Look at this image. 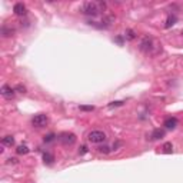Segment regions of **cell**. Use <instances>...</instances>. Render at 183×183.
Segmentation results:
<instances>
[{
  "label": "cell",
  "instance_id": "8992f818",
  "mask_svg": "<svg viewBox=\"0 0 183 183\" xmlns=\"http://www.w3.org/2000/svg\"><path fill=\"white\" fill-rule=\"evenodd\" d=\"M2 96L6 97V99H11V97L15 96V92L16 89H13L11 86H9V85H4V86H2Z\"/></svg>",
  "mask_w": 183,
  "mask_h": 183
},
{
  "label": "cell",
  "instance_id": "5b68a950",
  "mask_svg": "<svg viewBox=\"0 0 183 183\" xmlns=\"http://www.w3.org/2000/svg\"><path fill=\"white\" fill-rule=\"evenodd\" d=\"M140 49H142L143 52H146V53H150V52H152V49H153V39L145 37L142 40V43H140Z\"/></svg>",
  "mask_w": 183,
  "mask_h": 183
},
{
  "label": "cell",
  "instance_id": "8fae6325",
  "mask_svg": "<svg viewBox=\"0 0 183 183\" xmlns=\"http://www.w3.org/2000/svg\"><path fill=\"white\" fill-rule=\"evenodd\" d=\"M2 143H3L4 146H13L15 145V137H13V136H4V137L2 139Z\"/></svg>",
  "mask_w": 183,
  "mask_h": 183
},
{
  "label": "cell",
  "instance_id": "7a4b0ae2",
  "mask_svg": "<svg viewBox=\"0 0 183 183\" xmlns=\"http://www.w3.org/2000/svg\"><path fill=\"white\" fill-rule=\"evenodd\" d=\"M87 139L92 143H103L106 140V133L102 130H92L87 136Z\"/></svg>",
  "mask_w": 183,
  "mask_h": 183
},
{
  "label": "cell",
  "instance_id": "9a60e30c",
  "mask_svg": "<svg viewBox=\"0 0 183 183\" xmlns=\"http://www.w3.org/2000/svg\"><path fill=\"white\" fill-rule=\"evenodd\" d=\"M124 36H126V39H129V40H133V39L136 37V34H135V32L133 30H126V33H124Z\"/></svg>",
  "mask_w": 183,
  "mask_h": 183
},
{
  "label": "cell",
  "instance_id": "277c9868",
  "mask_svg": "<svg viewBox=\"0 0 183 183\" xmlns=\"http://www.w3.org/2000/svg\"><path fill=\"white\" fill-rule=\"evenodd\" d=\"M59 140L63 145H73L75 143V140H76V136L73 135V133H69V132H64V133H62V135L59 136Z\"/></svg>",
  "mask_w": 183,
  "mask_h": 183
},
{
  "label": "cell",
  "instance_id": "ffe728a7",
  "mask_svg": "<svg viewBox=\"0 0 183 183\" xmlns=\"http://www.w3.org/2000/svg\"><path fill=\"white\" fill-rule=\"evenodd\" d=\"M16 90H20V93H24V92H26V87L24 86H17L16 87Z\"/></svg>",
  "mask_w": 183,
  "mask_h": 183
},
{
  "label": "cell",
  "instance_id": "5bb4252c",
  "mask_svg": "<svg viewBox=\"0 0 183 183\" xmlns=\"http://www.w3.org/2000/svg\"><path fill=\"white\" fill-rule=\"evenodd\" d=\"M162 149H163V153H172L173 146H172V143H169V142H168V143H164Z\"/></svg>",
  "mask_w": 183,
  "mask_h": 183
},
{
  "label": "cell",
  "instance_id": "7402d4cb",
  "mask_svg": "<svg viewBox=\"0 0 183 183\" xmlns=\"http://www.w3.org/2000/svg\"><path fill=\"white\" fill-rule=\"evenodd\" d=\"M182 33H183V30H182Z\"/></svg>",
  "mask_w": 183,
  "mask_h": 183
},
{
  "label": "cell",
  "instance_id": "6da1fadb",
  "mask_svg": "<svg viewBox=\"0 0 183 183\" xmlns=\"http://www.w3.org/2000/svg\"><path fill=\"white\" fill-rule=\"evenodd\" d=\"M106 9L105 2H86L82 6V13L87 16H99Z\"/></svg>",
  "mask_w": 183,
  "mask_h": 183
},
{
  "label": "cell",
  "instance_id": "44dd1931",
  "mask_svg": "<svg viewBox=\"0 0 183 183\" xmlns=\"http://www.w3.org/2000/svg\"><path fill=\"white\" fill-rule=\"evenodd\" d=\"M120 105H123V102H113L110 106H120Z\"/></svg>",
  "mask_w": 183,
  "mask_h": 183
},
{
  "label": "cell",
  "instance_id": "4fadbf2b",
  "mask_svg": "<svg viewBox=\"0 0 183 183\" xmlns=\"http://www.w3.org/2000/svg\"><path fill=\"white\" fill-rule=\"evenodd\" d=\"M16 152H17V155H26L27 152H29V149H27V146L20 145V146H17V149H16Z\"/></svg>",
  "mask_w": 183,
  "mask_h": 183
},
{
  "label": "cell",
  "instance_id": "3957f363",
  "mask_svg": "<svg viewBox=\"0 0 183 183\" xmlns=\"http://www.w3.org/2000/svg\"><path fill=\"white\" fill-rule=\"evenodd\" d=\"M47 122H49L47 116L43 115V113H39V115H36L33 119H32V123H33L34 127H43L47 124Z\"/></svg>",
  "mask_w": 183,
  "mask_h": 183
},
{
  "label": "cell",
  "instance_id": "d6986e66",
  "mask_svg": "<svg viewBox=\"0 0 183 183\" xmlns=\"http://www.w3.org/2000/svg\"><path fill=\"white\" fill-rule=\"evenodd\" d=\"M86 152H87V147H86V146H82V147H80V150H79V153H80V155H85Z\"/></svg>",
  "mask_w": 183,
  "mask_h": 183
},
{
  "label": "cell",
  "instance_id": "e0dca14e",
  "mask_svg": "<svg viewBox=\"0 0 183 183\" xmlns=\"http://www.w3.org/2000/svg\"><path fill=\"white\" fill-rule=\"evenodd\" d=\"M99 150H100L102 153H109V152H110L109 146H102V147H99Z\"/></svg>",
  "mask_w": 183,
  "mask_h": 183
},
{
  "label": "cell",
  "instance_id": "ac0fdd59",
  "mask_svg": "<svg viewBox=\"0 0 183 183\" xmlns=\"http://www.w3.org/2000/svg\"><path fill=\"white\" fill-rule=\"evenodd\" d=\"M93 109V106H80V110H87V112H92Z\"/></svg>",
  "mask_w": 183,
  "mask_h": 183
},
{
  "label": "cell",
  "instance_id": "30bf717a",
  "mask_svg": "<svg viewBox=\"0 0 183 183\" xmlns=\"http://www.w3.org/2000/svg\"><path fill=\"white\" fill-rule=\"evenodd\" d=\"M53 160H54V156H53L52 153H49V152L43 153V162H45L46 164H52Z\"/></svg>",
  "mask_w": 183,
  "mask_h": 183
},
{
  "label": "cell",
  "instance_id": "ba28073f",
  "mask_svg": "<svg viewBox=\"0 0 183 183\" xmlns=\"http://www.w3.org/2000/svg\"><path fill=\"white\" fill-rule=\"evenodd\" d=\"M163 126L166 127V129H175V127L177 126V119H176V117H168V119L164 120Z\"/></svg>",
  "mask_w": 183,
  "mask_h": 183
},
{
  "label": "cell",
  "instance_id": "9c48e42d",
  "mask_svg": "<svg viewBox=\"0 0 183 183\" xmlns=\"http://www.w3.org/2000/svg\"><path fill=\"white\" fill-rule=\"evenodd\" d=\"M164 136V130H162V129H155L153 132H152V135H150V139L152 140H159V139H162Z\"/></svg>",
  "mask_w": 183,
  "mask_h": 183
},
{
  "label": "cell",
  "instance_id": "2e32d148",
  "mask_svg": "<svg viewBox=\"0 0 183 183\" xmlns=\"http://www.w3.org/2000/svg\"><path fill=\"white\" fill-rule=\"evenodd\" d=\"M54 137H56V136L53 135V133H49V135L45 136V142L46 143H50V142H53V140H54Z\"/></svg>",
  "mask_w": 183,
  "mask_h": 183
},
{
  "label": "cell",
  "instance_id": "52a82bcc",
  "mask_svg": "<svg viewBox=\"0 0 183 183\" xmlns=\"http://www.w3.org/2000/svg\"><path fill=\"white\" fill-rule=\"evenodd\" d=\"M13 11H15V15L17 16H24L26 15V6L23 3H16L13 6Z\"/></svg>",
  "mask_w": 183,
  "mask_h": 183
},
{
  "label": "cell",
  "instance_id": "7c38bea8",
  "mask_svg": "<svg viewBox=\"0 0 183 183\" xmlns=\"http://www.w3.org/2000/svg\"><path fill=\"white\" fill-rule=\"evenodd\" d=\"M176 20H177V19H176V16H169L168 20H166V24H164V27H168V29H169L170 26H173V24H175Z\"/></svg>",
  "mask_w": 183,
  "mask_h": 183
}]
</instances>
